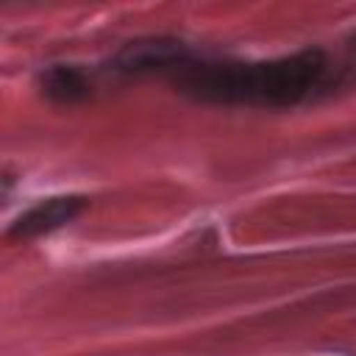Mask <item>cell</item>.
<instances>
[{"label": "cell", "instance_id": "6da1fadb", "mask_svg": "<svg viewBox=\"0 0 356 356\" xmlns=\"http://www.w3.org/2000/svg\"><path fill=\"white\" fill-rule=\"evenodd\" d=\"M192 100L220 106L292 108L331 86V64L323 50L306 47L270 61H189L170 75Z\"/></svg>", "mask_w": 356, "mask_h": 356}, {"label": "cell", "instance_id": "7a4b0ae2", "mask_svg": "<svg viewBox=\"0 0 356 356\" xmlns=\"http://www.w3.org/2000/svg\"><path fill=\"white\" fill-rule=\"evenodd\" d=\"M195 61V53L170 36H147L136 39L120 47V53L111 58V72L120 75H150V72H164L172 75L181 67Z\"/></svg>", "mask_w": 356, "mask_h": 356}, {"label": "cell", "instance_id": "3957f363", "mask_svg": "<svg viewBox=\"0 0 356 356\" xmlns=\"http://www.w3.org/2000/svg\"><path fill=\"white\" fill-rule=\"evenodd\" d=\"M83 209H86V197H81V195H56V197L39 200L36 206L22 211L11 222L8 236L11 239H33V236L53 234V231L70 225Z\"/></svg>", "mask_w": 356, "mask_h": 356}, {"label": "cell", "instance_id": "277c9868", "mask_svg": "<svg viewBox=\"0 0 356 356\" xmlns=\"http://www.w3.org/2000/svg\"><path fill=\"white\" fill-rule=\"evenodd\" d=\"M39 89L47 100L61 103V106H72V103H81L92 95V81L75 64H50L39 75Z\"/></svg>", "mask_w": 356, "mask_h": 356}, {"label": "cell", "instance_id": "5b68a950", "mask_svg": "<svg viewBox=\"0 0 356 356\" xmlns=\"http://www.w3.org/2000/svg\"><path fill=\"white\" fill-rule=\"evenodd\" d=\"M350 42H353V47H356V33H353V39H350Z\"/></svg>", "mask_w": 356, "mask_h": 356}]
</instances>
